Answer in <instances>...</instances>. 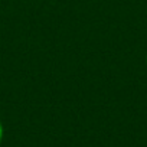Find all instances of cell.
Listing matches in <instances>:
<instances>
[{
	"label": "cell",
	"instance_id": "1",
	"mask_svg": "<svg viewBox=\"0 0 147 147\" xmlns=\"http://www.w3.org/2000/svg\"><path fill=\"white\" fill-rule=\"evenodd\" d=\"M2 138H3V125L0 123V143H2Z\"/></svg>",
	"mask_w": 147,
	"mask_h": 147
}]
</instances>
